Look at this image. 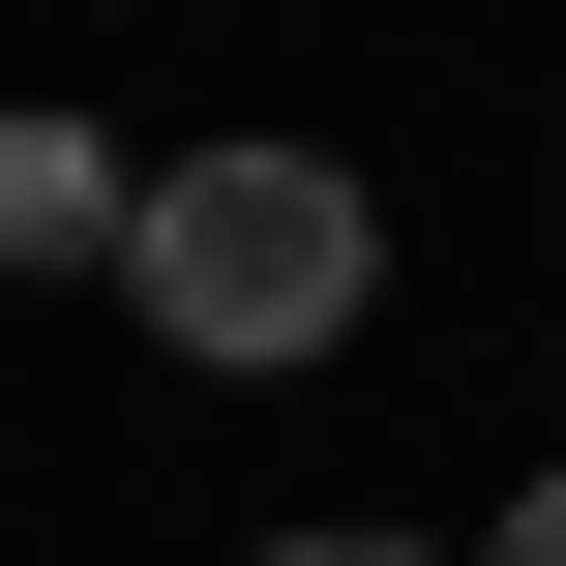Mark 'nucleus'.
Wrapping results in <instances>:
<instances>
[{"label":"nucleus","mask_w":566,"mask_h":566,"mask_svg":"<svg viewBox=\"0 0 566 566\" xmlns=\"http://www.w3.org/2000/svg\"><path fill=\"white\" fill-rule=\"evenodd\" d=\"M119 298H149L179 358H239V388H269V358H328V328L388 298V209H358L328 149H179V179L119 209Z\"/></svg>","instance_id":"obj_1"},{"label":"nucleus","mask_w":566,"mask_h":566,"mask_svg":"<svg viewBox=\"0 0 566 566\" xmlns=\"http://www.w3.org/2000/svg\"><path fill=\"white\" fill-rule=\"evenodd\" d=\"M119 209H149V179H119L90 119H0V269H119Z\"/></svg>","instance_id":"obj_2"},{"label":"nucleus","mask_w":566,"mask_h":566,"mask_svg":"<svg viewBox=\"0 0 566 566\" xmlns=\"http://www.w3.org/2000/svg\"><path fill=\"white\" fill-rule=\"evenodd\" d=\"M507 566H566V478H537V507H507Z\"/></svg>","instance_id":"obj_3"},{"label":"nucleus","mask_w":566,"mask_h":566,"mask_svg":"<svg viewBox=\"0 0 566 566\" xmlns=\"http://www.w3.org/2000/svg\"><path fill=\"white\" fill-rule=\"evenodd\" d=\"M269 566H418V537H269Z\"/></svg>","instance_id":"obj_4"}]
</instances>
